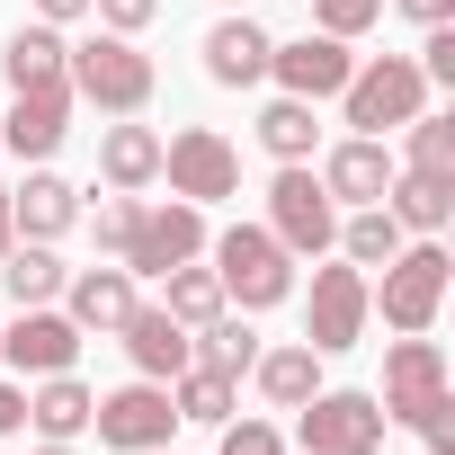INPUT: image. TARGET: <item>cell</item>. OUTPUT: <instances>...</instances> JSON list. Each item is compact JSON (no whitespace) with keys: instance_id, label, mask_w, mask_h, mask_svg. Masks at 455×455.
Instances as JSON below:
<instances>
[{"instance_id":"obj_27","label":"cell","mask_w":455,"mask_h":455,"mask_svg":"<svg viewBox=\"0 0 455 455\" xmlns=\"http://www.w3.org/2000/svg\"><path fill=\"white\" fill-rule=\"evenodd\" d=\"M339 251H348V268H384V259L402 251V223H393L384 205H357L348 233H339Z\"/></svg>"},{"instance_id":"obj_2","label":"cell","mask_w":455,"mask_h":455,"mask_svg":"<svg viewBox=\"0 0 455 455\" xmlns=\"http://www.w3.org/2000/svg\"><path fill=\"white\" fill-rule=\"evenodd\" d=\"M63 81H72V99H90L108 116H134L152 99V54H134V36H90V45L63 54Z\"/></svg>"},{"instance_id":"obj_37","label":"cell","mask_w":455,"mask_h":455,"mask_svg":"<svg viewBox=\"0 0 455 455\" xmlns=\"http://www.w3.org/2000/svg\"><path fill=\"white\" fill-rule=\"evenodd\" d=\"M10 428H28V393H19V384H0V437H10Z\"/></svg>"},{"instance_id":"obj_1","label":"cell","mask_w":455,"mask_h":455,"mask_svg":"<svg viewBox=\"0 0 455 455\" xmlns=\"http://www.w3.org/2000/svg\"><path fill=\"white\" fill-rule=\"evenodd\" d=\"M214 277H223V304H242V313H268L295 295V251L277 233H259V223H233V233L214 242Z\"/></svg>"},{"instance_id":"obj_40","label":"cell","mask_w":455,"mask_h":455,"mask_svg":"<svg viewBox=\"0 0 455 455\" xmlns=\"http://www.w3.org/2000/svg\"><path fill=\"white\" fill-rule=\"evenodd\" d=\"M10 242H19V223H10V188H0V259H10Z\"/></svg>"},{"instance_id":"obj_16","label":"cell","mask_w":455,"mask_h":455,"mask_svg":"<svg viewBox=\"0 0 455 455\" xmlns=\"http://www.w3.org/2000/svg\"><path fill=\"white\" fill-rule=\"evenodd\" d=\"M322 188H331V196H348V205H384V188H393L384 143H375V134H348V143L322 161Z\"/></svg>"},{"instance_id":"obj_19","label":"cell","mask_w":455,"mask_h":455,"mask_svg":"<svg viewBox=\"0 0 455 455\" xmlns=\"http://www.w3.org/2000/svg\"><path fill=\"white\" fill-rule=\"evenodd\" d=\"M63 304H72L81 331H116L134 313V277L125 268H81V277H63Z\"/></svg>"},{"instance_id":"obj_15","label":"cell","mask_w":455,"mask_h":455,"mask_svg":"<svg viewBox=\"0 0 455 455\" xmlns=\"http://www.w3.org/2000/svg\"><path fill=\"white\" fill-rule=\"evenodd\" d=\"M63 134H72V90H19L10 125H0V152H19V161H45Z\"/></svg>"},{"instance_id":"obj_33","label":"cell","mask_w":455,"mask_h":455,"mask_svg":"<svg viewBox=\"0 0 455 455\" xmlns=\"http://www.w3.org/2000/svg\"><path fill=\"white\" fill-rule=\"evenodd\" d=\"M419 437H428V455H455V402L437 393V402H419V419H411Z\"/></svg>"},{"instance_id":"obj_14","label":"cell","mask_w":455,"mask_h":455,"mask_svg":"<svg viewBox=\"0 0 455 455\" xmlns=\"http://www.w3.org/2000/svg\"><path fill=\"white\" fill-rule=\"evenodd\" d=\"M116 331H125V357H134V375H152V384H170V375L196 357V339H188V331H179L161 304H134Z\"/></svg>"},{"instance_id":"obj_30","label":"cell","mask_w":455,"mask_h":455,"mask_svg":"<svg viewBox=\"0 0 455 455\" xmlns=\"http://www.w3.org/2000/svg\"><path fill=\"white\" fill-rule=\"evenodd\" d=\"M411 170H428V179H455V116H411Z\"/></svg>"},{"instance_id":"obj_9","label":"cell","mask_w":455,"mask_h":455,"mask_svg":"<svg viewBox=\"0 0 455 455\" xmlns=\"http://www.w3.org/2000/svg\"><path fill=\"white\" fill-rule=\"evenodd\" d=\"M366 339V268H313V313H304V348L339 357Z\"/></svg>"},{"instance_id":"obj_41","label":"cell","mask_w":455,"mask_h":455,"mask_svg":"<svg viewBox=\"0 0 455 455\" xmlns=\"http://www.w3.org/2000/svg\"><path fill=\"white\" fill-rule=\"evenodd\" d=\"M36 455H72V446H63V437H45V446H36Z\"/></svg>"},{"instance_id":"obj_24","label":"cell","mask_w":455,"mask_h":455,"mask_svg":"<svg viewBox=\"0 0 455 455\" xmlns=\"http://www.w3.org/2000/svg\"><path fill=\"white\" fill-rule=\"evenodd\" d=\"M63 54H72V45H63L54 28H19L0 72H10V90H72V81H63Z\"/></svg>"},{"instance_id":"obj_38","label":"cell","mask_w":455,"mask_h":455,"mask_svg":"<svg viewBox=\"0 0 455 455\" xmlns=\"http://www.w3.org/2000/svg\"><path fill=\"white\" fill-rule=\"evenodd\" d=\"M45 10V28H63V19H90V0H36Z\"/></svg>"},{"instance_id":"obj_5","label":"cell","mask_w":455,"mask_h":455,"mask_svg":"<svg viewBox=\"0 0 455 455\" xmlns=\"http://www.w3.org/2000/svg\"><path fill=\"white\" fill-rule=\"evenodd\" d=\"M161 179H170V196H188V205L242 196V152L223 143L214 125H188V134H170V143H161Z\"/></svg>"},{"instance_id":"obj_11","label":"cell","mask_w":455,"mask_h":455,"mask_svg":"<svg viewBox=\"0 0 455 455\" xmlns=\"http://www.w3.org/2000/svg\"><path fill=\"white\" fill-rule=\"evenodd\" d=\"M0 357H10L19 375H63L81 357V322L72 313H45V304H19V322L0 331Z\"/></svg>"},{"instance_id":"obj_35","label":"cell","mask_w":455,"mask_h":455,"mask_svg":"<svg viewBox=\"0 0 455 455\" xmlns=\"http://www.w3.org/2000/svg\"><path fill=\"white\" fill-rule=\"evenodd\" d=\"M90 223H99V242H108V251H125V242H134V196H108Z\"/></svg>"},{"instance_id":"obj_17","label":"cell","mask_w":455,"mask_h":455,"mask_svg":"<svg viewBox=\"0 0 455 455\" xmlns=\"http://www.w3.org/2000/svg\"><path fill=\"white\" fill-rule=\"evenodd\" d=\"M205 72H214L223 90L268 81V28H259V19H223V28L205 36Z\"/></svg>"},{"instance_id":"obj_12","label":"cell","mask_w":455,"mask_h":455,"mask_svg":"<svg viewBox=\"0 0 455 455\" xmlns=\"http://www.w3.org/2000/svg\"><path fill=\"white\" fill-rule=\"evenodd\" d=\"M268 72L286 81V99H313L322 108V99L348 90L357 63H348V36H295V45H268Z\"/></svg>"},{"instance_id":"obj_22","label":"cell","mask_w":455,"mask_h":455,"mask_svg":"<svg viewBox=\"0 0 455 455\" xmlns=\"http://www.w3.org/2000/svg\"><path fill=\"white\" fill-rule=\"evenodd\" d=\"M90 411H99V393H90V384H81L72 366H63V375H45V384L28 393V419H36L45 437H63V446H72V437L90 428Z\"/></svg>"},{"instance_id":"obj_26","label":"cell","mask_w":455,"mask_h":455,"mask_svg":"<svg viewBox=\"0 0 455 455\" xmlns=\"http://www.w3.org/2000/svg\"><path fill=\"white\" fill-rule=\"evenodd\" d=\"M63 277H72V268H63L45 242H28V251L10 242V259H0V286H10V304H54V295H63Z\"/></svg>"},{"instance_id":"obj_23","label":"cell","mask_w":455,"mask_h":455,"mask_svg":"<svg viewBox=\"0 0 455 455\" xmlns=\"http://www.w3.org/2000/svg\"><path fill=\"white\" fill-rule=\"evenodd\" d=\"M99 170H108V188H152L161 179V134L152 125H108V143H99Z\"/></svg>"},{"instance_id":"obj_42","label":"cell","mask_w":455,"mask_h":455,"mask_svg":"<svg viewBox=\"0 0 455 455\" xmlns=\"http://www.w3.org/2000/svg\"><path fill=\"white\" fill-rule=\"evenodd\" d=\"M152 455H161V446H152Z\"/></svg>"},{"instance_id":"obj_32","label":"cell","mask_w":455,"mask_h":455,"mask_svg":"<svg viewBox=\"0 0 455 455\" xmlns=\"http://www.w3.org/2000/svg\"><path fill=\"white\" fill-rule=\"evenodd\" d=\"M223 455H286V437L259 419H223Z\"/></svg>"},{"instance_id":"obj_4","label":"cell","mask_w":455,"mask_h":455,"mask_svg":"<svg viewBox=\"0 0 455 455\" xmlns=\"http://www.w3.org/2000/svg\"><path fill=\"white\" fill-rule=\"evenodd\" d=\"M446 304V251L419 242V251H393L384 259V286H366V313H384L393 331H428Z\"/></svg>"},{"instance_id":"obj_21","label":"cell","mask_w":455,"mask_h":455,"mask_svg":"<svg viewBox=\"0 0 455 455\" xmlns=\"http://www.w3.org/2000/svg\"><path fill=\"white\" fill-rule=\"evenodd\" d=\"M10 223H19L28 242H54V233H72V223H81V196H72L54 170H36V179L10 196Z\"/></svg>"},{"instance_id":"obj_29","label":"cell","mask_w":455,"mask_h":455,"mask_svg":"<svg viewBox=\"0 0 455 455\" xmlns=\"http://www.w3.org/2000/svg\"><path fill=\"white\" fill-rule=\"evenodd\" d=\"M251 357H259V331H251V322H233V313H214V322H205V339H196V366L242 375Z\"/></svg>"},{"instance_id":"obj_13","label":"cell","mask_w":455,"mask_h":455,"mask_svg":"<svg viewBox=\"0 0 455 455\" xmlns=\"http://www.w3.org/2000/svg\"><path fill=\"white\" fill-rule=\"evenodd\" d=\"M437 393H446V357H437V339L402 331L393 357H384V419H419V402H437Z\"/></svg>"},{"instance_id":"obj_36","label":"cell","mask_w":455,"mask_h":455,"mask_svg":"<svg viewBox=\"0 0 455 455\" xmlns=\"http://www.w3.org/2000/svg\"><path fill=\"white\" fill-rule=\"evenodd\" d=\"M419 72H428V81H455V28H446V19L428 28V63H419Z\"/></svg>"},{"instance_id":"obj_8","label":"cell","mask_w":455,"mask_h":455,"mask_svg":"<svg viewBox=\"0 0 455 455\" xmlns=\"http://www.w3.org/2000/svg\"><path fill=\"white\" fill-rule=\"evenodd\" d=\"M90 428H99V446H116V455H152V446H170L179 411H170V393H161V384L143 375V384L108 393V402L90 411Z\"/></svg>"},{"instance_id":"obj_10","label":"cell","mask_w":455,"mask_h":455,"mask_svg":"<svg viewBox=\"0 0 455 455\" xmlns=\"http://www.w3.org/2000/svg\"><path fill=\"white\" fill-rule=\"evenodd\" d=\"M375 437H384L375 393H313L304 402V455H366Z\"/></svg>"},{"instance_id":"obj_18","label":"cell","mask_w":455,"mask_h":455,"mask_svg":"<svg viewBox=\"0 0 455 455\" xmlns=\"http://www.w3.org/2000/svg\"><path fill=\"white\" fill-rule=\"evenodd\" d=\"M384 214L402 223V233H446V214H455V179H428V170H393V188H384Z\"/></svg>"},{"instance_id":"obj_34","label":"cell","mask_w":455,"mask_h":455,"mask_svg":"<svg viewBox=\"0 0 455 455\" xmlns=\"http://www.w3.org/2000/svg\"><path fill=\"white\" fill-rule=\"evenodd\" d=\"M90 10L108 19V36H134V28H152V19H161V0H90Z\"/></svg>"},{"instance_id":"obj_6","label":"cell","mask_w":455,"mask_h":455,"mask_svg":"<svg viewBox=\"0 0 455 455\" xmlns=\"http://www.w3.org/2000/svg\"><path fill=\"white\" fill-rule=\"evenodd\" d=\"M196 251H205V205L170 196V205H134V242L116 259H125V277H161V268H179Z\"/></svg>"},{"instance_id":"obj_31","label":"cell","mask_w":455,"mask_h":455,"mask_svg":"<svg viewBox=\"0 0 455 455\" xmlns=\"http://www.w3.org/2000/svg\"><path fill=\"white\" fill-rule=\"evenodd\" d=\"M313 19H322V36H366L384 19V0H313Z\"/></svg>"},{"instance_id":"obj_25","label":"cell","mask_w":455,"mask_h":455,"mask_svg":"<svg viewBox=\"0 0 455 455\" xmlns=\"http://www.w3.org/2000/svg\"><path fill=\"white\" fill-rule=\"evenodd\" d=\"M161 313H170L179 331H205V322L223 313V277H214V268H188V259L161 268Z\"/></svg>"},{"instance_id":"obj_3","label":"cell","mask_w":455,"mask_h":455,"mask_svg":"<svg viewBox=\"0 0 455 455\" xmlns=\"http://www.w3.org/2000/svg\"><path fill=\"white\" fill-rule=\"evenodd\" d=\"M339 99H348V125L384 143L393 125H411V116L428 108V72H419L411 54H375L366 72H348V90H339Z\"/></svg>"},{"instance_id":"obj_20","label":"cell","mask_w":455,"mask_h":455,"mask_svg":"<svg viewBox=\"0 0 455 455\" xmlns=\"http://www.w3.org/2000/svg\"><path fill=\"white\" fill-rule=\"evenodd\" d=\"M251 375H259V393H268L277 411H304V402L322 393V348H304V339H295V348H259Z\"/></svg>"},{"instance_id":"obj_28","label":"cell","mask_w":455,"mask_h":455,"mask_svg":"<svg viewBox=\"0 0 455 455\" xmlns=\"http://www.w3.org/2000/svg\"><path fill=\"white\" fill-rule=\"evenodd\" d=\"M313 134H322V125H313V99H277V108L259 116V143H268L277 161H304V152H313Z\"/></svg>"},{"instance_id":"obj_39","label":"cell","mask_w":455,"mask_h":455,"mask_svg":"<svg viewBox=\"0 0 455 455\" xmlns=\"http://www.w3.org/2000/svg\"><path fill=\"white\" fill-rule=\"evenodd\" d=\"M402 10H411V19H419V28H437V19H446V10H455V0H402Z\"/></svg>"},{"instance_id":"obj_7","label":"cell","mask_w":455,"mask_h":455,"mask_svg":"<svg viewBox=\"0 0 455 455\" xmlns=\"http://www.w3.org/2000/svg\"><path fill=\"white\" fill-rule=\"evenodd\" d=\"M268 233H277L286 251H331V242H339L331 188H322L304 161H277V188H268Z\"/></svg>"}]
</instances>
